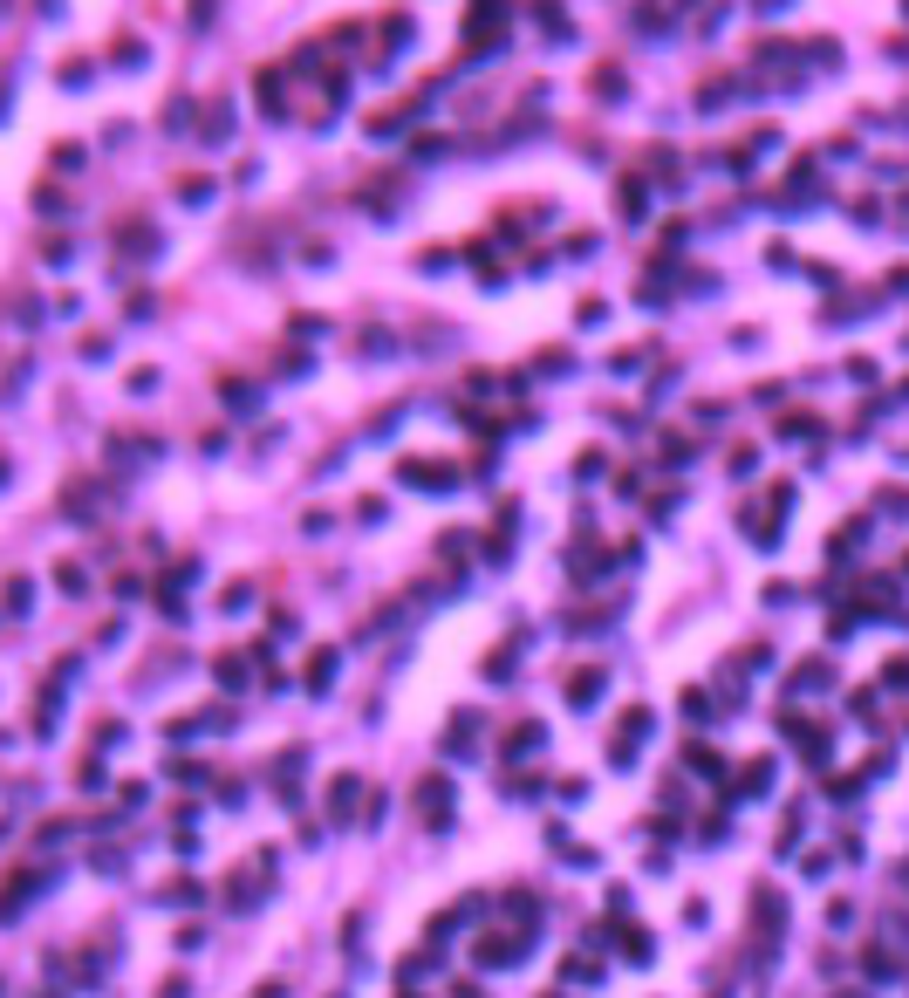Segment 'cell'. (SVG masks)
<instances>
[{"mask_svg":"<svg viewBox=\"0 0 909 998\" xmlns=\"http://www.w3.org/2000/svg\"><path fill=\"white\" fill-rule=\"evenodd\" d=\"M226 103H213V110H206V144H226Z\"/></svg>","mask_w":909,"mask_h":998,"instance_id":"cell-5","label":"cell"},{"mask_svg":"<svg viewBox=\"0 0 909 998\" xmlns=\"http://www.w3.org/2000/svg\"><path fill=\"white\" fill-rule=\"evenodd\" d=\"M335 664H342V656H335V650H315V664H308V691H329Z\"/></svg>","mask_w":909,"mask_h":998,"instance_id":"cell-3","label":"cell"},{"mask_svg":"<svg viewBox=\"0 0 909 998\" xmlns=\"http://www.w3.org/2000/svg\"><path fill=\"white\" fill-rule=\"evenodd\" d=\"M595 698H602V671H575V677H568V705H575V711H588Z\"/></svg>","mask_w":909,"mask_h":998,"instance_id":"cell-1","label":"cell"},{"mask_svg":"<svg viewBox=\"0 0 909 998\" xmlns=\"http://www.w3.org/2000/svg\"><path fill=\"white\" fill-rule=\"evenodd\" d=\"M534 746H541V725H520L513 739H506V752H534Z\"/></svg>","mask_w":909,"mask_h":998,"instance_id":"cell-6","label":"cell"},{"mask_svg":"<svg viewBox=\"0 0 909 998\" xmlns=\"http://www.w3.org/2000/svg\"><path fill=\"white\" fill-rule=\"evenodd\" d=\"M185 123H192V103L178 97V103H172V110H164V131H185Z\"/></svg>","mask_w":909,"mask_h":998,"instance_id":"cell-7","label":"cell"},{"mask_svg":"<svg viewBox=\"0 0 909 998\" xmlns=\"http://www.w3.org/2000/svg\"><path fill=\"white\" fill-rule=\"evenodd\" d=\"M404 479H410V486H425V493H445L451 472H431V459H410V465H404Z\"/></svg>","mask_w":909,"mask_h":998,"instance_id":"cell-2","label":"cell"},{"mask_svg":"<svg viewBox=\"0 0 909 998\" xmlns=\"http://www.w3.org/2000/svg\"><path fill=\"white\" fill-rule=\"evenodd\" d=\"M329 793H335V800H329V807H335V814H349V800H356V780H335V787H329Z\"/></svg>","mask_w":909,"mask_h":998,"instance_id":"cell-8","label":"cell"},{"mask_svg":"<svg viewBox=\"0 0 909 998\" xmlns=\"http://www.w3.org/2000/svg\"><path fill=\"white\" fill-rule=\"evenodd\" d=\"M479 964H492V971H500V964H520V958H513V943L485 937V943H479Z\"/></svg>","mask_w":909,"mask_h":998,"instance_id":"cell-4","label":"cell"}]
</instances>
